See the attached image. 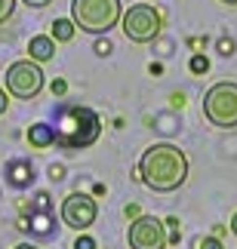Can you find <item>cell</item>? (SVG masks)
<instances>
[{"label":"cell","mask_w":237,"mask_h":249,"mask_svg":"<svg viewBox=\"0 0 237 249\" xmlns=\"http://www.w3.org/2000/svg\"><path fill=\"white\" fill-rule=\"evenodd\" d=\"M139 176L154 194H173L188 181V157L179 145L154 142L139 160Z\"/></svg>","instance_id":"6da1fadb"},{"label":"cell","mask_w":237,"mask_h":249,"mask_svg":"<svg viewBox=\"0 0 237 249\" xmlns=\"http://www.w3.org/2000/svg\"><path fill=\"white\" fill-rule=\"evenodd\" d=\"M53 129H55V145L74 151V148H90L99 139L102 123L96 111L80 108V105H65V108H59V120Z\"/></svg>","instance_id":"7a4b0ae2"},{"label":"cell","mask_w":237,"mask_h":249,"mask_svg":"<svg viewBox=\"0 0 237 249\" xmlns=\"http://www.w3.org/2000/svg\"><path fill=\"white\" fill-rule=\"evenodd\" d=\"M123 16L120 0H71V22L87 34H108Z\"/></svg>","instance_id":"3957f363"},{"label":"cell","mask_w":237,"mask_h":249,"mask_svg":"<svg viewBox=\"0 0 237 249\" xmlns=\"http://www.w3.org/2000/svg\"><path fill=\"white\" fill-rule=\"evenodd\" d=\"M203 117L219 129H234L237 126V83L222 80L213 83L203 95Z\"/></svg>","instance_id":"277c9868"},{"label":"cell","mask_w":237,"mask_h":249,"mask_svg":"<svg viewBox=\"0 0 237 249\" xmlns=\"http://www.w3.org/2000/svg\"><path fill=\"white\" fill-rule=\"evenodd\" d=\"M120 28L132 43H151L157 40L160 28H164V16L154 3H132L127 13L120 16Z\"/></svg>","instance_id":"5b68a950"},{"label":"cell","mask_w":237,"mask_h":249,"mask_svg":"<svg viewBox=\"0 0 237 249\" xmlns=\"http://www.w3.org/2000/svg\"><path fill=\"white\" fill-rule=\"evenodd\" d=\"M3 83H6V92L13 95V99L31 102L43 89V71H40V65L31 62V59H18L6 68Z\"/></svg>","instance_id":"8992f818"},{"label":"cell","mask_w":237,"mask_h":249,"mask_svg":"<svg viewBox=\"0 0 237 249\" xmlns=\"http://www.w3.org/2000/svg\"><path fill=\"white\" fill-rule=\"evenodd\" d=\"M59 218L65 228H74V231H87V228L96 225L99 218V203L92 200L90 194H80L74 191L62 200V209H59Z\"/></svg>","instance_id":"52a82bcc"},{"label":"cell","mask_w":237,"mask_h":249,"mask_svg":"<svg viewBox=\"0 0 237 249\" xmlns=\"http://www.w3.org/2000/svg\"><path fill=\"white\" fill-rule=\"evenodd\" d=\"M129 249H166L169 237H166V225L154 215H139L129 222L127 231Z\"/></svg>","instance_id":"ba28073f"},{"label":"cell","mask_w":237,"mask_h":249,"mask_svg":"<svg viewBox=\"0 0 237 249\" xmlns=\"http://www.w3.org/2000/svg\"><path fill=\"white\" fill-rule=\"evenodd\" d=\"M28 59L31 62H53L55 59V40L53 37H31V43H28Z\"/></svg>","instance_id":"9c48e42d"},{"label":"cell","mask_w":237,"mask_h":249,"mask_svg":"<svg viewBox=\"0 0 237 249\" xmlns=\"http://www.w3.org/2000/svg\"><path fill=\"white\" fill-rule=\"evenodd\" d=\"M6 181L13 188H28L34 181V166L25 163V160H13V163L6 166Z\"/></svg>","instance_id":"30bf717a"},{"label":"cell","mask_w":237,"mask_h":249,"mask_svg":"<svg viewBox=\"0 0 237 249\" xmlns=\"http://www.w3.org/2000/svg\"><path fill=\"white\" fill-rule=\"evenodd\" d=\"M28 145L31 148H50L55 145V129L50 123H34V126H28Z\"/></svg>","instance_id":"8fae6325"},{"label":"cell","mask_w":237,"mask_h":249,"mask_svg":"<svg viewBox=\"0 0 237 249\" xmlns=\"http://www.w3.org/2000/svg\"><path fill=\"white\" fill-rule=\"evenodd\" d=\"M50 28H53L50 37H53L55 43H71V40H74V31H77V25H74L71 18H55Z\"/></svg>","instance_id":"7c38bea8"},{"label":"cell","mask_w":237,"mask_h":249,"mask_svg":"<svg viewBox=\"0 0 237 249\" xmlns=\"http://www.w3.org/2000/svg\"><path fill=\"white\" fill-rule=\"evenodd\" d=\"M188 68H191V74H206V71H210V59L201 55V53H194L191 62H188Z\"/></svg>","instance_id":"4fadbf2b"},{"label":"cell","mask_w":237,"mask_h":249,"mask_svg":"<svg viewBox=\"0 0 237 249\" xmlns=\"http://www.w3.org/2000/svg\"><path fill=\"white\" fill-rule=\"evenodd\" d=\"M16 13V0H0V25H6Z\"/></svg>","instance_id":"5bb4252c"},{"label":"cell","mask_w":237,"mask_h":249,"mask_svg":"<svg viewBox=\"0 0 237 249\" xmlns=\"http://www.w3.org/2000/svg\"><path fill=\"white\" fill-rule=\"evenodd\" d=\"M74 249H96V240H92V237H77V240H74Z\"/></svg>","instance_id":"9a60e30c"},{"label":"cell","mask_w":237,"mask_h":249,"mask_svg":"<svg viewBox=\"0 0 237 249\" xmlns=\"http://www.w3.org/2000/svg\"><path fill=\"white\" fill-rule=\"evenodd\" d=\"M164 225H169V228H173V234H169V240H173V243H179V237H182V231H179V218H166Z\"/></svg>","instance_id":"2e32d148"},{"label":"cell","mask_w":237,"mask_h":249,"mask_svg":"<svg viewBox=\"0 0 237 249\" xmlns=\"http://www.w3.org/2000/svg\"><path fill=\"white\" fill-rule=\"evenodd\" d=\"M201 249H222V243L216 240V237H203V240H201Z\"/></svg>","instance_id":"e0dca14e"},{"label":"cell","mask_w":237,"mask_h":249,"mask_svg":"<svg viewBox=\"0 0 237 249\" xmlns=\"http://www.w3.org/2000/svg\"><path fill=\"white\" fill-rule=\"evenodd\" d=\"M50 89H53V95H65V89H68V83H65V80H53V86H50Z\"/></svg>","instance_id":"ac0fdd59"},{"label":"cell","mask_w":237,"mask_h":249,"mask_svg":"<svg viewBox=\"0 0 237 249\" xmlns=\"http://www.w3.org/2000/svg\"><path fill=\"white\" fill-rule=\"evenodd\" d=\"M6 108H9V92H6V89H0V117L6 114Z\"/></svg>","instance_id":"d6986e66"},{"label":"cell","mask_w":237,"mask_h":249,"mask_svg":"<svg viewBox=\"0 0 237 249\" xmlns=\"http://www.w3.org/2000/svg\"><path fill=\"white\" fill-rule=\"evenodd\" d=\"M22 3H28V6H34V9H43V6H50L53 0H22Z\"/></svg>","instance_id":"ffe728a7"},{"label":"cell","mask_w":237,"mask_h":249,"mask_svg":"<svg viewBox=\"0 0 237 249\" xmlns=\"http://www.w3.org/2000/svg\"><path fill=\"white\" fill-rule=\"evenodd\" d=\"M96 53H99V55H108V53H111V43H108V40H99V43H96Z\"/></svg>","instance_id":"44dd1931"},{"label":"cell","mask_w":237,"mask_h":249,"mask_svg":"<svg viewBox=\"0 0 237 249\" xmlns=\"http://www.w3.org/2000/svg\"><path fill=\"white\" fill-rule=\"evenodd\" d=\"M62 172H65L62 166H50V178H53V181H59V178H65Z\"/></svg>","instance_id":"7402d4cb"},{"label":"cell","mask_w":237,"mask_h":249,"mask_svg":"<svg viewBox=\"0 0 237 249\" xmlns=\"http://www.w3.org/2000/svg\"><path fill=\"white\" fill-rule=\"evenodd\" d=\"M127 218H139V206H136V203L127 206Z\"/></svg>","instance_id":"603a6c76"},{"label":"cell","mask_w":237,"mask_h":249,"mask_svg":"<svg viewBox=\"0 0 237 249\" xmlns=\"http://www.w3.org/2000/svg\"><path fill=\"white\" fill-rule=\"evenodd\" d=\"M231 234H234V237H237V213H234V215H231Z\"/></svg>","instance_id":"cb8c5ba5"},{"label":"cell","mask_w":237,"mask_h":249,"mask_svg":"<svg viewBox=\"0 0 237 249\" xmlns=\"http://www.w3.org/2000/svg\"><path fill=\"white\" fill-rule=\"evenodd\" d=\"M16 249H40V246H34V243H18Z\"/></svg>","instance_id":"d4e9b609"},{"label":"cell","mask_w":237,"mask_h":249,"mask_svg":"<svg viewBox=\"0 0 237 249\" xmlns=\"http://www.w3.org/2000/svg\"><path fill=\"white\" fill-rule=\"evenodd\" d=\"M222 3H228V6H237V0H222Z\"/></svg>","instance_id":"484cf974"}]
</instances>
